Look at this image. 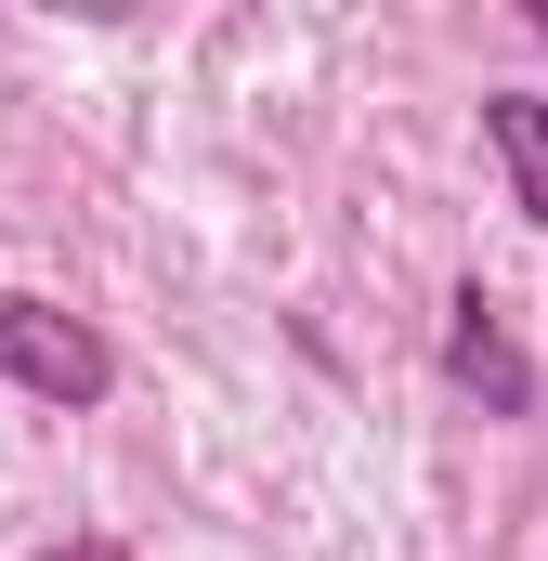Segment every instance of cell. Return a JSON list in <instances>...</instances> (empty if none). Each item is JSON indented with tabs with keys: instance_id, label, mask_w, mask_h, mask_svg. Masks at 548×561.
I'll return each mask as SVG.
<instances>
[{
	"instance_id": "obj_3",
	"label": "cell",
	"mask_w": 548,
	"mask_h": 561,
	"mask_svg": "<svg viewBox=\"0 0 548 561\" xmlns=\"http://www.w3.org/2000/svg\"><path fill=\"white\" fill-rule=\"evenodd\" d=\"M483 157L510 170V209L548 236V92H483Z\"/></svg>"
},
{
	"instance_id": "obj_1",
	"label": "cell",
	"mask_w": 548,
	"mask_h": 561,
	"mask_svg": "<svg viewBox=\"0 0 548 561\" xmlns=\"http://www.w3.org/2000/svg\"><path fill=\"white\" fill-rule=\"evenodd\" d=\"M0 392H26V405H53V419H92V405H118V340H105L79 300L0 287Z\"/></svg>"
},
{
	"instance_id": "obj_4",
	"label": "cell",
	"mask_w": 548,
	"mask_h": 561,
	"mask_svg": "<svg viewBox=\"0 0 548 561\" xmlns=\"http://www.w3.org/2000/svg\"><path fill=\"white\" fill-rule=\"evenodd\" d=\"M39 561H132L118 536H66V549H39Z\"/></svg>"
},
{
	"instance_id": "obj_2",
	"label": "cell",
	"mask_w": 548,
	"mask_h": 561,
	"mask_svg": "<svg viewBox=\"0 0 548 561\" xmlns=\"http://www.w3.org/2000/svg\"><path fill=\"white\" fill-rule=\"evenodd\" d=\"M431 366H444L457 405H483V419H536V353H523V327L496 313L483 275L444 287V340H431Z\"/></svg>"
},
{
	"instance_id": "obj_5",
	"label": "cell",
	"mask_w": 548,
	"mask_h": 561,
	"mask_svg": "<svg viewBox=\"0 0 548 561\" xmlns=\"http://www.w3.org/2000/svg\"><path fill=\"white\" fill-rule=\"evenodd\" d=\"M523 39H536V53H548V0H523Z\"/></svg>"
}]
</instances>
